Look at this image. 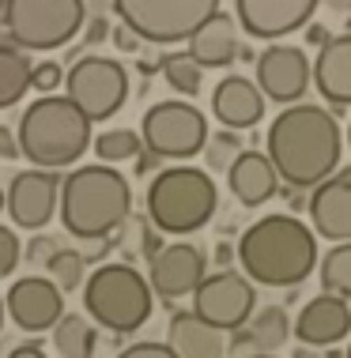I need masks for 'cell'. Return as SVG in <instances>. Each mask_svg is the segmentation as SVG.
Wrapping results in <instances>:
<instances>
[{"instance_id":"obj_1","label":"cell","mask_w":351,"mask_h":358,"mask_svg":"<svg viewBox=\"0 0 351 358\" xmlns=\"http://www.w3.org/2000/svg\"><path fill=\"white\" fill-rule=\"evenodd\" d=\"M268 151L265 159L272 162L276 178L291 189H317L325 178L340 170L344 155V136H340L336 117L325 106H284L276 121L268 124Z\"/></svg>"},{"instance_id":"obj_2","label":"cell","mask_w":351,"mask_h":358,"mask_svg":"<svg viewBox=\"0 0 351 358\" xmlns=\"http://www.w3.org/2000/svg\"><path fill=\"white\" fill-rule=\"evenodd\" d=\"M234 260L261 287H298L317 268V238L295 215H265L242 230Z\"/></svg>"},{"instance_id":"obj_3","label":"cell","mask_w":351,"mask_h":358,"mask_svg":"<svg viewBox=\"0 0 351 358\" xmlns=\"http://www.w3.org/2000/svg\"><path fill=\"white\" fill-rule=\"evenodd\" d=\"M57 208H61V222L72 238L99 241L110 238L113 230L125 227L132 211V189L129 178L113 166H76L61 181L57 192Z\"/></svg>"},{"instance_id":"obj_4","label":"cell","mask_w":351,"mask_h":358,"mask_svg":"<svg viewBox=\"0 0 351 358\" xmlns=\"http://www.w3.org/2000/svg\"><path fill=\"white\" fill-rule=\"evenodd\" d=\"M15 143L34 170L72 166L91 148V121L64 94H42L19 117Z\"/></svg>"},{"instance_id":"obj_5","label":"cell","mask_w":351,"mask_h":358,"mask_svg":"<svg viewBox=\"0 0 351 358\" xmlns=\"http://www.w3.org/2000/svg\"><path fill=\"white\" fill-rule=\"evenodd\" d=\"M219 208V189L200 166H167L148 185V219L163 234H193Z\"/></svg>"},{"instance_id":"obj_6","label":"cell","mask_w":351,"mask_h":358,"mask_svg":"<svg viewBox=\"0 0 351 358\" xmlns=\"http://www.w3.org/2000/svg\"><path fill=\"white\" fill-rule=\"evenodd\" d=\"M83 306L95 324L125 336L151 317V287L132 264H99L83 279Z\"/></svg>"},{"instance_id":"obj_7","label":"cell","mask_w":351,"mask_h":358,"mask_svg":"<svg viewBox=\"0 0 351 358\" xmlns=\"http://www.w3.org/2000/svg\"><path fill=\"white\" fill-rule=\"evenodd\" d=\"M83 0H0V27L15 50H61L83 31Z\"/></svg>"},{"instance_id":"obj_8","label":"cell","mask_w":351,"mask_h":358,"mask_svg":"<svg viewBox=\"0 0 351 358\" xmlns=\"http://www.w3.org/2000/svg\"><path fill=\"white\" fill-rule=\"evenodd\" d=\"M121 27L155 45L189 42L193 31L219 12V0H113Z\"/></svg>"},{"instance_id":"obj_9","label":"cell","mask_w":351,"mask_h":358,"mask_svg":"<svg viewBox=\"0 0 351 358\" xmlns=\"http://www.w3.org/2000/svg\"><path fill=\"white\" fill-rule=\"evenodd\" d=\"M64 99L83 113L87 121H110L129 99V72L110 57L87 53L64 76Z\"/></svg>"},{"instance_id":"obj_10","label":"cell","mask_w":351,"mask_h":358,"mask_svg":"<svg viewBox=\"0 0 351 358\" xmlns=\"http://www.w3.org/2000/svg\"><path fill=\"white\" fill-rule=\"evenodd\" d=\"M208 140V117L193 102H155L140 121V143L155 159H193Z\"/></svg>"},{"instance_id":"obj_11","label":"cell","mask_w":351,"mask_h":358,"mask_svg":"<svg viewBox=\"0 0 351 358\" xmlns=\"http://www.w3.org/2000/svg\"><path fill=\"white\" fill-rule=\"evenodd\" d=\"M253 306H257V287L242 272L219 268L216 275H204L193 290V317L212 324L216 332H238L249 324Z\"/></svg>"},{"instance_id":"obj_12","label":"cell","mask_w":351,"mask_h":358,"mask_svg":"<svg viewBox=\"0 0 351 358\" xmlns=\"http://www.w3.org/2000/svg\"><path fill=\"white\" fill-rule=\"evenodd\" d=\"M253 69L257 91L280 106H295L310 91V57L302 53V45H268L265 53H257Z\"/></svg>"},{"instance_id":"obj_13","label":"cell","mask_w":351,"mask_h":358,"mask_svg":"<svg viewBox=\"0 0 351 358\" xmlns=\"http://www.w3.org/2000/svg\"><path fill=\"white\" fill-rule=\"evenodd\" d=\"M57 192H61V181H57L53 170H34V166L19 170L4 192L12 227L34 230V234L42 227H50V219L57 215Z\"/></svg>"},{"instance_id":"obj_14","label":"cell","mask_w":351,"mask_h":358,"mask_svg":"<svg viewBox=\"0 0 351 358\" xmlns=\"http://www.w3.org/2000/svg\"><path fill=\"white\" fill-rule=\"evenodd\" d=\"M321 0H234V23L249 38L272 42L287 38L310 23Z\"/></svg>"},{"instance_id":"obj_15","label":"cell","mask_w":351,"mask_h":358,"mask_svg":"<svg viewBox=\"0 0 351 358\" xmlns=\"http://www.w3.org/2000/svg\"><path fill=\"white\" fill-rule=\"evenodd\" d=\"M204 272H208V260L197 245H189V241H174V245H163L159 253L151 257V268H148V287L151 294L167 298H185L193 294V290L200 287Z\"/></svg>"},{"instance_id":"obj_16","label":"cell","mask_w":351,"mask_h":358,"mask_svg":"<svg viewBox=\"0 0 351 358\" xmlns=\"http://www.w3.org/2000/svg\"><path fill=\"white\" fill-rule=\"evenodd\" d=\"M4 309L23 332H50L64 317V294L46 275H23L8 290Z\"/></svg>"},{"instance_id":"obj_17","label":"cell","mask_w":351,"mask_h":358,"mask_svg":"<svg viewBox=\"0 0 351 358\" xmlns=\"http://www.w3.org/2000/svg\"><path fill=\"white\" fill-rule=\"evenodd\" d=\"M310 227L329 241H351V166L336 170L310 192L306 200Z\"/></svg>"},{"instance_id":"obj_18","label":"cell","mask_w":351,"mask_h":358,"mask_svg":"<svg viewBox=\"0 0 351 358\" xmlns=\"http://www.w3.org/2000/svg\"><path fill=\"white\" fill-rule=\"evenodd\" d=\"M291 332L298 336L302 347H333L351 332V306L336 294H317L302 306Z\"/></svg>"},{"instance_id":"obj_19","label":"cell","mask_w":351,"mask_h":358,"mask_svg":"<svg viewBox=\"0 0 351 358\" xmlns=\"http://www.w3.org/2000/svg\"><path fill=\"white\" fill-rule=\"evenodd\" d=\"M212 113L230 132L253 129L265 117V94L257 91V83L249 76H223L216 83V91H212Z\"/></svg>"},{"instance_id":"obj_20","label":"cell","mask_w":351,"mask_h":358,"mask_svg":"<svg viewBox=\"0 0 351 358\" xmlns=\"http://www.w3.org/2000/svg\"><path fill=\"white\" fill-rule=\"evenodd\" d=\"M310 80L317 83L321 99L333 110H347L351 106V31L329 38L321 45L317 61L310 64Z\"/></svg>"},{"instance_id":"obj_21","label":"cell","mask_w":351,"mask_h":358,"mask_svg":"<svg viewBox=\"0 0 351 358\" xmlns=\"http://www.w3.org/2000/svg\"><path fill=\"white\" fill-rule=\"evenodd\" d=\"M227 185L242 208H261L265 200L276 196L280 178L272 170V162L265 159V151H242L227 166Z\"/></svg>"},{"instance_id":"obj_22","label":"cell","mask_w":351,"mask_h":358,"mask_svg":"<svg viewBox=\"0 0 351 358\" xmlns=\"http://www.w3.org/2000/svg\"><path fill=\"white\" fill-rule=\"evenodd\" d=\"M185 53H189L200 69H227L234 57H238V23H234V15L216 12L204 27L193 31Z\"/></svg>"},{"instance_id":"obj_23","label":"cell","mask_w":351,"mask_h":358,"mask_svg":"<svg viewBox=\"0 0 351 358\" xmlns=\"http://www.w3.org/2000/svg\"><path fill=\"white\" fill-rule=\"evenodd\" d=\"M167 347L174 351V358H223L227 355V336L204 324L200 317H193V309H178L170 317Z\"/></svg>"},{"instance_id":"obj_24","label":"cell","mask_w":351,"mask_h":358,"mask_svg":"<svg viewBox=\"0 0 351 358\" xmlns=\"http://www.w3.org/2000/svg\"><path fill=\"white\" fill-rule=\"evenodd\" d=\"M291 336V317L284 306H265L257 317H249L246 328L230 332V347H253L257 355H276Z\"/></svg>"},{"instance_id":"obj_25","label":"cell","mask_w":351,"mask_h":358,"mask_svg":"<svg viewBox=\"0 0 351 358\" xmlns=\"http://www.w3.org/2000/svg\"><path fill=\"white\" fill-rule=\"evenodd\" d=\"M53 347L61 358H95V347H99V332L95 324L80 313H64L61 321L53 324Z\"/></svg>"},{"instance_id":"obj_26","label":"cell","mask_w":351,"mask_h":358,"mask_svg":"<svg viewBox=\"0 0 351 358\" xmlns=\"http://www.w3.org/2000/svg\"><path fill=\"white\" fill-rule=\"evenodd\" d=\"M31 91V61L12 42H0V110L15 106Z\"/></svg>"},{"instance_id":"obj_27","label":"cell","mask_w":351,"mask_h":358,"mask_svg":"<svg viewBox=\"0 0 351 358\" xmlns=\"http://www.w3.org/2000/svg\"><path fill=\"white\" fill-rule=\"evenodd\" d=\"M317 275H321L325 294H336L344 302H351V241H340V245H333L321 257Z\"/></svg>"},{"instance_id":"obj_28","label":"cell","mask_w":351,"mask_h":358,"mask_svg":"<svg viewBox=\"0 0 351 358\" xmlns=\"http://www.w3.org/2000/svg\"><path fill=\"white\" fill-rule=\"evenodd\" d=\"M159 69H163V76H167V83L178 94H185V99H193V94L200 91V83H204V69L189 53H167L159 61Z\"/></svg>"},{"instance_id":"obj_29","label":"cell","mask_w":351,"mask_h":358,"mask_svg":"<svg viewBox=\"0 0 351 358\" xmlns=\"http://www.w3.org/2000/svg\"><path fill=\"white\" fill-rule=\"evenodd\" d=\"M91 148L99 155V162H129L144 151V143H140V132L132 129H110L102 136H95Z\"/></svg>"},{"instance_id":"obj_30","label":"cell","mask_w":351,"mask_h":358,"mask_svg":"<svg viewBox=\"0 0 351 358\" xmlns=\"http://www.w3.org/2000/svg\"><path fill=\"white\" fill-rule=\"evenodd\" d=\"M46 268H50V283L61 290V294L83 287V253H76V249H57Z\"/></svg>"},{"instance_id":"obj_31","label":"cell","mask_w":351,"mask_h":358,"mask_svg":"<svg viewBox=\"0 0 351 358\" xmlns=\"http://www.w3.org/2000/svg\"><path fill=\"white\" fill-rule=\"evenodd\" d=\"M242 151H246V148H242V136H238V132H230V129L208 132V140H204V159H208L212 170H227Z\"/></svg>"},{"instance_id":"obj_32","label":"cell","mask_w":351,"mask_h":358,"mask_svg":"<svg viewBox=\"0 0 351 358\" xmlns=\"http://www.w3.org/2000/svg\"><path fill=\"white\" fill-rule=\"evenodd\" d=\"M23 260V245H19L12 227H0V279H8Z\"/></svg>"},{"instance_id":"obj_33","label":"cell","mask_w":351,"mask_h":358,"mask_svg":"<svg viewBox=\"0 0 351 358\" xmlns=\"http://www.w3.org/2000/svg\"><path fill=\"white\" fill-rule=\"evenodd\" d=\"M64 83V69L57 61H42V64H31V87L34 91H57Z\"/></svg>"},{"instance_id":"obj_34","label":"cell","mask_w":351,"mask_h":358,"mask_svg":"<svg viewBox=\"0 0 351 358\" xmlns=\"http://www.w3.org/2000/svg\"><path fill=\"white\" fill-rule=\"evenodd\" d=\"M57 249H61V245H57L50 234H34V238H31V245L23 249V253H27L23 260H31V264H50V257L57 253Z\"/></svg>"},{"instance_id":"obj_35","label":"cell","mask_w":351,"mask_h":358,"mask_svg":"<svg viewBox=\"0 0 351 358\" xmlns=\"http://www.w3.org/2000/svg\"><path fill=\"white\" fill-rule=\"evenodd\" d=\"M117 358H174V351H170V347L167 343H132V347H125V351L121 355H117Z\"/></svg>"},{"instance_id":"obj_36","label":"cell","mask_w":351,"mask_h":358,"mask_svg":"<svg viewBox=\"0 0 351 358\" xmlns=\"http://www.w3.org/2000/svg\"><path fill=\"white\" fill-rule=\"evenodd\" d=\"M113 42H117V50H121V53H136V50H140V38H136L129 27H117V31H113Z\"/></svg>"},{"instance_id":"obj_37","label":"cell","mask_w":351,"mask_h":358,"mask_svg":"<svg viewBox=\"0 0 351 358\" xmlns=\"http://www.w3.org/2000/svg\"><path fill=\"white\" fill-rule=\"evenodd\" d=\"M15 155H19V143L12 136V129H4V124H0V159H15Z\"/></svg>"},{"instance_id":"obj_38","label":"cell","mask_w":351,"mask_h":358,"mask_svg":"<svg viewBox=\"0 0 351 358\" xmlns=\"http://www.w3.org/2000/svg\"><path fill=\"white\" fill-rule=\"evenodd\" d=\"M8 358H46V351H42V343L27 340V343H19V347H12V355H8Z\"/></svg>"},{"instance_id":"obj_39","label":"cell","mask_w":351,"mask_h":358,"mask_svg":"<svg viewBox=\"0 0 351 358\" xmlns=\"http://www.w3.org/2000/svg\"><path fill=\"white\" fill-rule=\"evenodd\" d=\"M106 34H110V23H106V19L99 15V19H95V23L91 27H87V42H102V38Z\"/></svg>"},{"instance_id":"obj_40","label":"cell","mask_w":351,"mask_h":358,"mask_svg":"<svg viewBox=\"0 0 351 358\" xmlns=\"http://www.w3.org/2000/svg\"><path fill=\"white\" fill-rule=\"evenodd\" d=\"M155 166H159V159H155L151 151H140V155H136V166H132V170H136V173H151Z\"/></svg>"},{"instance_id":"obj_41","label":"cell","mask_w":351,"mask_h":358,"mask_svg":"<svg viewBox=\"0 0 351 358\" xmlns=\"http://www.w3.org/2000/svg\"><path fill=\"white\" fill-rule=\"evenodd\" d=\"M306 42H310V45H325V42H329V31H325L321 23H310V27H306Z\"/></svg>"},{"instance_id":"obj_42","label":"cell","mask_w":351,"mask_h":358,"mask_svg":"<svg viewBox=\"0 0 351 358\" xmlns=\"http://www.w3.org/2000/svg\"><path fill=\"white\" fill-rule=\"evenodd\" d=\"M216 260H219V264H223V268H227V264H230V260H234V249L227 245V241H219V245H216Z\"/></svg>"},{"instance_id":"obj_43","label":"cell","mask_w":351,"mask_h":358,"mask_svg":"<svg viewBox=\"0 0 351 358\" xmlns=\"http://www.w3.org/2000/svg\"><path fill=\"white\" fill-rule=\"evenodd\" d=\"M291 358H317V351H314V347H295Z\"/></svg>"},{"instance_id":"obj_44","label":"cell","mask_w":351,"mask_h":358,"mask_svg":"<svg viewBox=\"0 0 351 358\" xmlns=\"http://www.w3.org/2000/svg\"><path fill=\"white\" fill-rule=\"evenodd\" d=\"M238 57H242V61H257V53H253L249 45H238Z\"/></svg>"},{"instance_id":"obj_45","label":"cell","mask_w":351,"mask_h":358,"mask_svg":"<svg viewBox=\"0 0 351 358\" xmlns=\"http://www.w3.org/2000/svg\"><path fill=\"white\" fill-rule=\"evenodd\" d=\"M329 4H333V8H340V12H347V8H351V0H329Z\"/></svg>"},{"instance_id":"obj_46","label":"cell","mask_w":351,"mask_h":358,"mask_svg":"<svg viewBox=\"0 0 351 358\" xmlns=\"http://www.w3.org/2000/svg\"><path fill=\"white\" fill-rule=\"evenodd\" d=\"M325 358H344V351H340V347H329V351H325Z\"/></svg>"},{"instance_id":"obj_47","label":"cell","mask_w":351,"mask_h":358,"mask_svg":"<svg viewBox=\"0 0 351 358\" xmlns=\"http://www.w3.org/2000/svg\"><path fill=\"white\" fill-rule=\"evenodd\" d=\"M0 328H4V298H0Z\"/></svg>"},{"instance_id":"obj_48","label":"cell","mask_w":351,"mask_h":358,"mask_svg":"<svg viewBox=\"0 0 351 358\" xmlns=\"http://www.w3.org/2000/svg\"><path fill=\"white\" fill-rule=\"evenodd\" d=\"M246 358H276V355H246Z\"/></svg>"},{"instance_id":"obj_49","label":"cell","mask_w":351,"mask_h":358,"mask_svg":"<svg viewBox=\"0 0 351 358\" xmlns=\"http://www.w3.org/2000/svg\"><path fill=\"white\" fill-rule=\"evenodd\" d=\"M0 211H4V189H0Z\"/></svg>"},{"instance_id":"obj_50","label":"cell","mask_w":351,"mask_h":358,"mask_svg":"<svg viewBox=\"0 0 351 358\" xmlns=\"http://www.w3.org/2000/svg\"><path fill=\"white\" fill-rule=\"evenodd\" d=\"M347 148H351V121H347Z\"/></svg>"},{"instance_id":"obj_51","label":"cell","mask_w":351,"mask_h":358,"mask_svg":"<svg viewBox=\"0 0 351 358\" xmlns=\"http://www.w3.org/2000/svg\"><path fill=\"white\" fill-rule=\"evenodd\" d=\"M344 358H351V343H347V347H344Z\"/></svg>"},{"instance_id":"obj_52","label":"cell","mask_w":351,"mask_h":358,"mask_svg":"<svg viewBox=\"0 0 351 358\" xmlns=\"http://www.w3.org/2000/svg\"><path fill=\"white\" fill-rule=\"evenodd\" d=\"M347 23H351V19H347Z\"/></svg>"}]
</instances>
